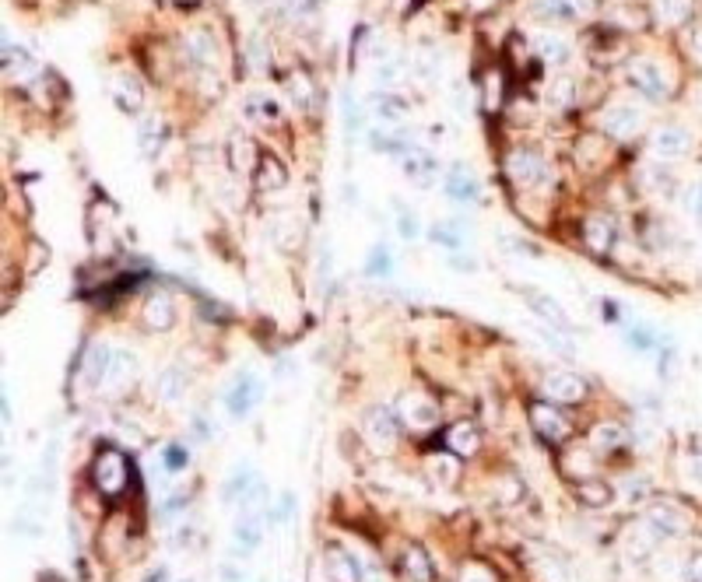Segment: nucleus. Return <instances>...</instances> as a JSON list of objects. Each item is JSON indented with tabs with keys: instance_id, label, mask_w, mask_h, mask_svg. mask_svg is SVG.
<instances>
[{
	"instance_id": "1",
	"label": "nucleus",
	"mask_w": 702,
	"mask_h": 582,
	"mask_svg": "<svg viewBox=\"0 0 702 582\" xmlns=\"http://www.w3.org/2000/svg\"><path fill=\"white\" fill-rule=\"evenodd\" d=\"M91 484L106 502H120L134 484V467L127 452L116 446H102L91 460Z\"/></svg>"
},
{
	"instance_id": "2",
	"label": "nucleus",
	"mask_w": 702,
	"mask_h": 582,
	"mask_svg": "<svg viewBox=\"0 0 702 582\" xmlns=\"http://www.w3.org/2000/svg\"><path fill=\"white\" fill-rule=\"evenodd\" d=\"M625 78H629V85H633L639 95H646V99H654V102H667L671 91H675V85L667 81V70L660 68L657 60H650V57H633V60L625 64Z\"/></svg>"
},
{
	"instance_id": "3",
	"label": "nucleus",
	"mask_w": 702,
	"mask_h": 582,
	"mask_svg": "<svg viewBox=\"0 0 702 582\" xmlns=\"http://www.w3.org/2000/svg\"><path fill=\"white\" fill-rule=\"evenodd\" d=\"M362 435L369 449L372 452H380V456H390L397 442H401V428H397V414L390 411V407H369L362 418Z\"/></svg>"
},
{
	"instance_id": "4",
	"label": "nucleus",
	"mask_w": 702,
	"mask_h": 582,
	"mask_svg": "<svg viewBox=\"0 0 702 582\" xmlns=\"http://www.w3.org/2000/svg\"><path fill=\"white\" fill-rule=\"evenodd\" d=\"M527 418H530L534 435H538L541 442H548V446H562V442H569V435H572V425H569L566 414L559 411V403H548V400L530 403Z\"/></svg>"
},
{
	"instance_id": "5",
	"label": "nucleus",
	"mask_w": 702,
	"mask_h": 582,
	"mask_svg": "<svg viewBox=\"0 0 702 582\" xmlns=\"http://www.w3.org/2000/svg\"><path fill=\"white\" fill-rule=\"evenodd\" d=\"M506 176H509L513 186L530 190V186L544 182V176H548V161H544L541 151H534V148H517V151L506 155Z\"/></svg>"
},
{
	"instance_id": "6",
	"label": "nucleus",
	"mask_w": 702,
	"mask_h": 582,
	"mask_svg": "<svg viewBox=\"0 0 702 582\" xmlns=\"http://www.w3.org/2000/svg\"><path fill=\"white\" fill-rule=\"evenodd\" d=\"M393 414H397V421L408 425L411 431H429V428L439 425V407H435L429 397H422V393H401Z\"/></svg>"
},
{
	"instance_id": "7",
	"label": "nucleus",
	"mask_w": 702,
	"mask_h": 582,
	"mask_svg": "<svg viewBox=\"0 0 702 582\" xmlns=\"http://www.w3.org/2000/svg\"><path fill=\"white\" fill-rule=\"evenodd\" d=\"M260 397H264V382L257 379L253 372H243V376H236V379L228 382L225 411L232 418H246L249 411L260 403Z\"/></svg>"
},
{
	"instance_id": "8",
	"label": "nucleus",
	"mask_w": 702,
	"mask_h": 582,
	"mask_svg": "<svg viewBox=\"0 0 702 582\" xmlns=\"http://www.w3.org/2000/svg\"><path fill=\"white\" fill-rule=\"evenodd\" d=\"M597 127H601L608 137H614V140H629V137H635L639 130H643V112L633 109V106H625V102H618V106L601 109Z\"/></svg>"
},
{
	"instance_id": "9",
	"label": "nucleus",
	"mask_w": 702,
	"mask_h": 582,
	"mask_svg": "<svg viewBox=\"0 0 702 582\" xmlns=\"http://www.w3.org/2000/svg\"><path fill=\"white\" fill-rule=\"evenodd\" d=\"M688 148H692V134L681 123H664L650 134V155L660 161H675V158L688 155Z\"/></svg>"
},
{
	"instance_id": "10",
	"label": "nucleus",
	"mask_w": 702,
	"mask_h": 582,
	"mask_svg": "<svg viewBox=\"0 0 702 582\" xmlns=\"http://www.w3.org/2000/svg\"><path fill=\"white\" fill-rule=\"evenodd\" d=\"M541 397L548 403H559V407H569V403H580L587 397V382L576 372H555L541 382Z\"/></svg>"
},
{
	"instance_id": "11",
	"label": "nucleus",
	"mask_w": 702,
	"mask_h": 582,
	"mask_svg": "<svg viewBox=\"0 0 702 582\" xmlns=\"http://www.w3.org/2000/svg\"><path fill=\"white\" fill-rule=\"evenodd\" d=\"M530 11L544 22H583L593 11V0H530Z\"/></svg>"
},
{
	"instance_id": "12",
	"label": "nucleus",
	"mask_w": 702,
	"mask_h": 582,
	"mask_svg": "<svg viewBox=\"0 0 702 582\" xmlns=\"http://www.w3.org/2000/svg\"><path fill=\"white\" fill-rule=\"evenodd\" d=\"M520 298L527 302V309L538 316V319H548V327H555V330H572V323H569L566 309L541 288H530V285H523L520 288Z\"/></svg>"
},
{
	"instance_id": "13",
	"label": "nucleus",
	"mask_w": 702,
	"mask_h": 582,
	"mask_svg": "<svg viewBox=\"0 0 702 582\" xmlns=\"http://www.w3.org/2000/svg\"><path fill=\"white\" fill-rule=\"evenodd\" d=\"M141 319H144V327L155 330V334L173 330V327H176V302H173V295H169V291H152V295L144 298V306H141Z\"/></svg>"
},
{
	"instance_id": "14",
	"label": "nucleus",
	"mask_w": 702,
	"mask_h": 582,
	"mask_svg": "<svg viewBox=\"0 0 702 582\" xmlns=\"http://www.w3.org/2000/svg\"><path fill=\"white\" fill-rule=\"evenodd\" d=\"M183 60L194 70H215L218 68V43L211 32H190L183 36Z\"/></svg>"
},
{
	"instance_id": "15",
	"label": "nucleus",
	"mask_w": 702,
	"mask_h": 582,
	"mask_svg": "<svg viewBox=\"0 0 702 582\" xmlns=\"http://www.w3.org/2000/svg\"><path fill=\"white\" fill-rule=\"evenodd\" d=\"M443 442L456 460H471V456L481 452V431H477L475 421H454L443 431Z\"/></svg>"
},
{
	"instance_id": "16",
	"label": "nucleus",
	"mask_w": 702,
	"mask_h": 582,
	"mask_svg": "<svg viewBox=\"0 0 702 582\" xmlns=\"http://www.w3.org/2000/svg\"><path fill=\"white\" fill-rule=\"evenodd\" d=\"M643 519L657 530L660 540H675V537H685V534H688V519H685V513H678L675 505H650Z\"/></svg>"
},
{
	"instance_id": "17",
	"label": "nucleus",
	"mask_w": 702,
	"mask_h": 582,
	"mask_svg": "<svg viewBox=\"0 0 702 582\" xmlns=\"http://www.w3.org/2000/svg\"><path fill=\"white\" fill-rule=\"evenodd\" d=\"M323 572L334 582H362V568H359L355 555L338 547V544L323 547Z\"/></svg>"
},
{
	"instance_id": "18",
	"label": "nucleus",
	"mask_w": 702,
	"mask_h": 582,
	"mask_svg": "<svg viewBox=\"0 0 702 582\" xmlns=\"http://www.w3.org/2000/svg\"><path fill=\"white\" fill-rule=\"evenodd\" d=\"M110 361H113V348L110 344H91L89 351H85V361H81V379L89 390H99V386H106V376H110Z\"/></svg>"
},
{
	"instance_id": "19",
	"label": "nucleus",
	"mask_w": 702,
	"mask_h": 582,
	"mask_svg": "<svg viewBox=\"0 0 702 582\" xmlns=\"http://www.w3.org/2000/svg\"><path fill=\"white\" fill-rule=\"evenodd\" d=\"M264 537V513H243L232 526V540H236V555H253L257 544Z\"/></svg>"
},
{
	"instance_id": "20",
	"label": "nucleus",
	"mask_w": 702,
	"mask_h": 582,
	"mask_svg": "<svg viewBox=\"0 0 702 582\" xmlns=\"http://www.w3.org/2000/svg\"><path fill=\"white\" fill-rule=\"evenodd\" d=\"M401 572L408 582H435V565H432L429 551L422 544H404L401 551Z\"/></svg>"
},
{
	"instance_id": "21",
	"label": "nucleus",
	"mask_w": 702,
	"mask_h": 582,
	"mask_svg": "<svg viewBox=\"0 0 702 582\" xmlns=\"http://www.w3.org/2000/svg\"><path fill=\"white\" fill-rule=\"evenodd\" d=\"M110 91H113V102L120 106L123 112H141V106H144V85L137 81L131 70H123V74H116L113 78V85H110Z\"/></svg>"
},
{
	"instance_id": "22",
	"label": "nucleus",
	"mask_w": 702,
	"mask_h": 582,
	"mask_svg": "<svg viewBox=\"0 0 702 582\" xmlns=\"http://www.w3.org/2000/svg\"><path fill=\"white\" fill-rule=\"evenodd\" d=\"M446 197L456 203H477L481 197V182L467 165H454L450 176H446Z\"/></svg>"
},
{
	"instance_id": "23",
	"label": "nucleus",
	"mask_w": 702,
	"mask_h": 582,
	"mask_svg": "<svg viewBox=\"0 0 702 582\" xmlns=\"http://www.w3.org/2000/svg\"><path fill=\"white\" fill-rule=\"evenodd\" d=\"M401 169H404V176H408L414 186H429L432 176H435V169H439V161L432 151H422V148H411L408 155L401 158Z\"/></svg>"
},
{
	"instance_id": "24",
	"label": "nucleus",
	"mask_w": 702,
	"mask_h": 582,
	"mask_svg": "<svg viewBox=\"0 0 702 582\" xmlns=\"http://www.w3.org/2000/svg\"><path fill=\"white\" fill-rule=\"evenodd\" d=\"M657 544L664 540L657 537V530L639 515L633 523V530H629V537H625V551H629V558H646V555H654L657 551Z\"/></svg>"
},
{
	"instance_id": "25",
	"label": "nucleus",
	"mask_w": 702,
	"mask_h": 582,
	"mask_svg": "<svg viewBox=\"0 0 702 582\" xmlns=\"http://www.w3.org/2000/svg\"><path fill=\"white\" fill-rule=\"evenodd\" d=\"M257 481H260V477H257V467H253V463L232 467V473H228L225 484H222V502H225V505H239V498H243Z\"/></svg>"
},
{
	"instance_id": "26",
	"label": "nucleus",
	"mask_w": 702,
	"mask_h": 582,
	"mask_svg": "<svg viewBox=\"0 0 702 582\" xmlns=\"http://www.w3.org/2000/svg\"><path fill=\"white\" fill-rule=\"evenodd\" d=\"M228 161H232V169L236 172H243V176H253V169H257V148H253V140L246 134H232L228 137Z\"/></svg>"
},
{
	"instance_id": "27",
	"label": "nucleus",
	"mask_w": 702,
	"mask_h": 582,
	"mask_svg": "<svg viewBox=\"0 0 702 582\" xmlns=\"http://www.w3.org/2000/svg\"><path fill=\"white\" fill-rule=\"evenodd\" d=\"M253 180H257V186L260 190H267V193H274V190H281L285 182H288V169L278 161L274 155H260V161H257V169H253Z\"/></svg>"
},
{
	"instance_id": "28",
	"label": "nucleus",
	"mask_w": 702,
	"mask_h": 582,
	"mask_svg": "<svg viewBox=\"0 0 702 582\" xmlns=\"http://www.w3.org/2000/svg\"><path fill=\"white\" fill-rule=\"evenodd\" d=\"M583 243H587L593 253H608L614 246V224L601 214H593L583 222Z\"/></svg>"
},
{
	"instance_id": "29",
	"label": "nucleus",
	"mask_w": 702,
	"mask_h": 582,
	"mask_svg": "<svg viewBox=\"0 0 702 582\" xmlns=\"http://www.w3.org/2000/svg\"><path fill=\"white\" fill-rule=\"evenodd\" d=\"M650 7H654V18L667 28H678L692 18V0H654Z\"/></svg>"
},
{
	"instance_id": "30",
	"label": "nucleus",
	"mask_w": 702,
	"mask_h": 582,
	"mask_svg": "<svg viewBox=\"0 0 702 582\" xmlns=\"http://www.w3.org/2000/svg\"><path fill=\"white\" fill-rule=\"evenodd\" d=\"M186 386H190V379H186V369H180V365H169V369L159 376L162 403H180L183 397H186Z\"/></svg>"
},
{
	"instance_id": "31",
	"label": "nucleus",
	"mask_w": 702,
	"mask_h": 582,
	"mask_svg": "<svg viewBox=\"0 0 702 582\" xmlns=\"http://www.w3.org/2000/svg\"><path fill=\"white\" fill-rule=\"evenodd\" d=\"M572 492H576V498L583 502V505H590V509H604L608 502H612V484H604V481H597V477H587V481H576L572 484Z\"/></svg>"
},
{
	"instance_id": "32",
	"label": "nucleus",
	"mask_w": 702,
	"mask_h": 582,
	"mask_svg": "<svg viewBox=\"0 0 702 582\" xmlns=\"http://www.w3.org/2000/svg\"><path fill=\"white\" fill-rule=\"evenodd\" d=\"M137 376V359L131 351H113V361H110V376H106V386L102 390H120Z\"/></svg>"
},
{
	"instance_id": "33",
	"label": "nucleus",
	"mask_w": 702,
	"mask_h": 582,
	"mask_svg": "<svg viewBox=\"0 0 702 582\" xmlns=\"http://www.w3.org/2000/svg\"><path fill=\"white\" fill-rule=\"evenodd\" d=\"M243 112H246L249 123H278V116H281L278 102H274L271 95H264V91H253L246 99V106H243Z\"/></svg>"
},
{
	"instance_id": "34",
	"label": "nucleus",
	"mask_w": 702,
	"mask_h": 582,
	"mask_svg": "<svg viewBox=\"0 0 702 582\" xmlns=\"http://www.w3.org/2000/svg\"><path fill=\"white\" fill-rule=\"evenodd\" d=\"M372 109L383 123H397L401 116H408V99L393 95V91H376L372 95Z\"/></svg>"
},
{
	"instance_id": "35",
	"label": "nucleus",
	"mask_w": 702,
	"mask_h": 582,
	"mask_svg": "<svg viewBox=\"0 0 702 582\" xmlns=\"http://www.w3.org/2000/svg\"><path fill=\"white\" fill-rule=\"evenodd\" d=\"M137 144L148 158L159 155L162 144H165V123L162 120H141L137 123Z\"/></svg>"
},
{
	"instance_id": "36",
	"label": "nucleus",
	"mask_w": 702,
	"mask_h": 582,
	"mask_svg": "<svg viewBox=\"0 0 702 582\" xmlns=\"http://www.w3.org/2000/svg\"><path fill=\"white\" fill-rule=\"evenodd\" d=\"M625 439H629V431L618 425V421H601V425H593V431H590V442H593V449H601V452H612V449H618Z\"/></svg>"
},
{
	"instance_id": "37",
	"label": "nucleus",
	"mask_w": 702,
	"mask_h": 582,
	"mask_svg": "<svg viewBox=\"0 0 702 582\" xmlns=\"http://www.w3.org/2000/svg\"><path fill=\"white\" fill-rule=\"evenodd\" d=\"M288 91H292V102L299 109H309V106H313V95H317V85L309 81L306 70H292V74H288Z\"/></svg>"
},
{
	"instance_id": "38",
	"label": "nucleus",
	"mask_w": 702,
	"mask_h": 582,
	"mask_svg": "<svg viewBox=\"0 0 702 582\" xmlns=\"http://www.w3.org/2000/svg\"><path fill=\"white\" fill-rule=\"evenodd\" d=\"M393 222H397V235L404 239V243H414V239H422V222H418V214L408 211L401 201H393Z\"/></svg>"
},
{
	"instance_id": "39",
	"label": "nucleus",
	"mask_w": 702,
	"mask_h": 582,
	"mask_svg": "<svg viewBox=\"0 0 702 582\" xmlns=\"http://www.w3.org/2000/svg\"><path fill=\"white\" fill-rule=\"evenodd\" d=\"M538 53H541V60L548 64V68L566 64L569 60V46L562 36H538Z\"/></svg>"
},
{
	"instance_id": "40",
	"label": "nucleus",
	"mask_w": 702,
	"mask_h": 582,
	"mask_svg": "<svg viewBox=\"0 0 702 582\" xmlns=\"http://www.w3.org/2000/svg\"><path fill=\"white\" fill-rule=\"evenodd\" d=\"M369 144H372L376 151H383V155H397V158H404L411 151L408 140L401 134H390V130H372V134H369Z\"/></svg>"
},
{
	"instance_id": "41",
	"label": "nucleus",
	"mask_w": 702,
	"mask_h": 582,
	"mask_svg": "<svg viewBox=\"0 0 702 582\" xmlns=\"http://www.w3.org/2000/svg\"><path fill=\"white\" fill-rule=\"evenodd\" d=\"M456 582H498V572L485 561L467 558L460 561V568H456Z\"/></svg>"
},
{
	"instance_id": "42",
	"label": "nucleus",
	"mask_w": 702,
	"mask_h": 582,
	"mask_svg": "<svg viewBox=\"0 0 702 582\" xmlns=\"http://www.w3.org/2000/svg\"><path fill=\"white\" fill-rule=\"evenodd\" d=\"M393 274V253L386 246H372L369 256H365V277H390Z\"/></svg>"
},
{
	"instance_id": "43",
	"label": "nucleus",
	"mask_w": 702,
	"mask_h": 582,
	"mask_svg": "<svg viewBox=\"0 0 702 582\" xmlns=\"http://www.w3.org/2000/svg\"><path fill=\"white\" fill-rule=\"evenodd\" d=\"M429 243L432 246H443V249H450V253H456V249L464 246V235H460L456 224L443 222V224H432L429 228Z\"/></svg>"
},
{
	"instance_id": "44",
	"label": "nucleus",
	"mask_w": 702,
	"mask_h": 582,
	"mask_svg": "<svg viewBox=\"0 0 702 582\" xmlns=\"http://www.w3.org/2000/svg\"><path fill=\"white\" fill-rule=\"evenodd\" d=\"M562 471H566V477L576 484V481H587V477H593V460H590L587 452H569L566 460H562Z\"/></svg>"
},
{
	"instance_id": "45",
	"label": "nucleus",
	"mask_w": 702,
	"mask_h": 582,
	"mask_svg": "<svg viewBox=\"0 0 702 582\" xmlns=\"http://www.w3.org/2000/svg\"><path fill=\"white\" fill-rule=\"evenodd\" d=\"M28 68H32L28 49L7 39V43H4V70H7V74H11V70H15V74H22V70H28Z\"/></svg>"
},
{
	"instance_id": "46",
	"label": "nucleus",
	"mask_w": 702,
	"mask_h": 582,
	"mask_svg": "<svg viewBox=\"0 0 702 582\" xmlns=\"http://www.w3.org/2000/svg\"><path fill=\"white\" fill-rule=\"evenodd\" d=\"M625 344H629L633 351H639V355H646V351L657 348V334H654L650 327H639V323H635V327L625 330Z\"/></svg>"
},
{
	"instance_id": "47",
	"label": "nucleus",
	"mask_w": 702,
	"mask_h": 582,
	"mask_svg": "<svg viewBox=\"0 0 702 582\" xmlns=\"http://www.w3.org/2000/svg\"><path fill=\"white\" fill-rule=\"evenodd\" d=\"M429 473H432V481H439V484H454V481H456V460H454V452H450V456H432Z\"/></svg>"
},
{
	"instance_id": "48",
	"label": "nucleus",
	"mask_w": 702,
	"mask_h": 582,
	"mask_svg": "<svg viewBox=\"0 0 702 582\" xmlns=\"http://www.w3.org/2000/svg\"><path fill=\"white\" fill-rule=\"evenodd\" d=\"M162 463H165L169 473H180L186 471V463H190V452H186L183 442H169V446L162 449Z\"/></svg>"
},
{
	"instance_id": "49",
	"label": "nucleus",
	"mask_w": 702,
	"mask_h": 582,
	"mask_svg": "<svg viewBox=\"0 0 702 582\" xmlns=\"http://www.w3.org/2000/svg\"><path fill=\"white\" fill-rule=\"evenodd\" d=\"M271 232H274V243H278L281 249L299 246V224L288 222V218H278V222L271 224Z\"/></svg>"
},
{
	"instance_id": "50",
	"label": "nucleus",
	"mask_w": 702,
	"mask_h": 582,
	"mask_svg": "<svg viewBox=\"0 0 702 582\" xmlns=\"http://www.w3.org/2000/svg\"><path fill=\"white\" fill-rule=\"evenodd\" d=\"M246 60H249V68L253 70H271V49L264 46V39H249L246 43Z\"/></svg>"
},
{
	"instance_id": "51",
	"label": "nucleus",
	"mask_w": 702,
	"mask_h": 582,
	"mask_svg": "<svg viewBox=\"0 0 702 582\" xmlns=\"http://www.w3.org/2000/svg\"><path fill=\"white\" fill-rule=\"evenodd\" d=\"M401 78H404V70H401V64H393V60H383V64L376 68V74H372V81H376V85H380L383 91L393 88Z\"/></svg>"
},
{
	"instance_id": "52",
	"label": "nucleus",
	"mask_w": 702,
	"mask_h": 582,
	"mask_svg": "<svg viewBox=\"0 0 702 582\" xmlns=\"http://www.w3.org/2000/svg\"><path fill=\"white\" fill-rule=\"evenodd\" d=\"M625 498H629L633 505L650 502V498H654V492H650V481H643V477H629V481H625Z\"/></svg>"
},
{
	"instance_id": "53",
	"label": "nucleus",
	"mask_w": 702,
	"mask_h": 582,
	"mask_svg": "<svg viewBox=\"0 0 702 582\" xmlns=\"http://www.w3.org/2000/svg\"><path fill=\"white\" fill-rule=\"evenodd\" d=\"M485 106L488 109H498L502 106V74L492 70L488 78H485Z\"/></svg>"
},
{
	"instance_id": "54",
	"label": "nucleus",
	"mask_w": 702,
	"mask_h": 582,
	"mask_svg": "<svg viewBox=\"0 0 702 582\" xmlns=\"http://www.w3.org/2000/svg\"><path fill=\"white\" fill-rule=\"evenodd\" d=\"M685 207H688V214H692L696 222H702V180L688 186V193H685Z\"/></svg>"
},
{
	"instance_id": "55",
	"label": "nucleus",
	"mask_w": 702,
	"mask_h": 582,
	"mask_svg": "<svg viewBox=\"0 0 702 582\" xmlns=\"http://www.w3.org/2000/svg\"><path fill=\"white\" fill-rule=\"evenodd\" d=\"M435 64H439V53H432V49H422V53H418V74H422V78H432V74H439V68H435Z\"/></svg>"
},
{
	"instance_id": "56",
	"label": "nucleus",
	"mask_w": 702,
	"mask_h": 582,
	"mask_svg": "<svg viewBox=\"0 0 702 582\" xmlns=\"http://www.w3.org/2000/svg\"><path fill=\"white\" fill-rule=\"evenodd\" d=\"M541 337H544V340H548V344H551V348H555V351H559V355H562V359H569V355H572V348H569V340H562V337L555 334L551 327H541Z\"/></svg>"
},
{
	"instance_id": "57",
	"label": "nucleus",
	"mask_w": 702,
	"mask_h": 582,
	"mask_svg": "<svg viewBox=\"0 0 702 582\" xmlns=\"http://www.w3.org/2000/svg\"><path fill=\"white\" fill-rule=\"evenodd\" d=\"M450 270H464V274H475V270H477V260H471V256H450Z\"/></svg>"
},
{
	"instance_id": "58",
	"label": "nucleus",
	"mask_w": 702,
	"mask_h": 582,
	"mask_svg": "<svg viewBox=\"0 0 702 582\" xmlns=\"http://www.w3.org/2000/svg\"><path fill=\"white\" fill-rule=\"evenodd\" d=\"M688 582H702V551L688 558Z\"/></svg>"
},
{
	"instance_id": "59",
	"label": "nucleus",
	"mask_w": 702,
	"mask_h": 582,
	"mask_svg": "<svg viewBox=\"0 0 702 582\" xmlns=\"http://www.w3.org/2000/svg\"><path fill=\"white\" fill-rule=\"evenodd\" d=\"M688 53H692V60H699L702 64V25L692 32V39H688Z\"/></svg>"
},
{
	"instance_id": "60",
	"label": "nucleus",
	"mask_w": 702,
	"mask_h": 582,
	"mask_svg": "<svg viewBox=\"0 0 702 582\" xmlns=\"http://www.w3.org/2000/svg\"><path fill=\"white\" fill-rule=\"evenodd\" d=\"M285 11H292V15H302V11H309L313 7V0H278Z\"/></svg>"
},
{
	"instance_id": "61",
	"label": "nucleus",
	"mask_w": 702,
	"mask_h": 582,
	"mask_svg": "<svg viewBox=\"0 0 702 582\" xmlns=\"http://www.w3.org/2000/svg\"><path fill=\"white\" fill-rule=\"evenodd\" d=\"M165 579H169V572H165V568H155L152 576H144V582H165Z\"/></svg>"
},
{
	"instance_id": "62",
	"label": "nucleus",
	"mask_w": 702,
	"mask_h": 582,
	"mask_svg": "<svg viewBox=\"0 0 702 582\" xmlns=\"http://www.w3.org/2000/svg\"><path fill=\"white\" fill-rule=\"evenodd\" d=\"M169 4H194V0H169Z\"/></svg>"
}]
</instances>
